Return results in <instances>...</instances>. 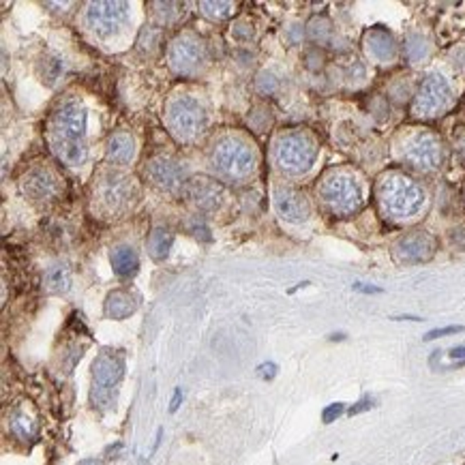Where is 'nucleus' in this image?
Segmentation results:
<instances>
[{"label": "nucleus", "instance_id": "obj_28", "mask_svg": "<svg viewBox=\"0 0 465 465\" xmlns=\"http://www.w3.org/2000/svg\"><path fill=\"white\" fill-rule=\"evenodd\" d=\"M62 73V62L54 56L45 58L43 66H41V76L43 80H48V84H54V80H58V76Z\"/></svg>", "mask_w": 465, "mask_h": 465}, {"label": "nucleus", "instance_id": "obj_36", "mask_svg": "<svg viewBox=\"0 0 465 465\" xmlns=\"http://www.w3.org/2000/svg\"><path fill=\"white\" fill-rule=\"evenodd\" d=\"M448 354H450V358H455V360H463V362H465V345L452 348Z\"/></svg>", "mask_w": 465, "mask_h": 465}, {"label": "nucleus", "instance_id": "obj_6", "mask_svg": "<svg viewBox=\"0 0 465 465\" xmlns=\"http://www.w3.org/2000/svg\"><path fill=\"white\" fill-rule=\"evenodd\" d=\"M168 127L180 142H193L206 129V112L193 96H176L168 106Z\"/></svg>", "mask_w": 465, "mask_h": 465}, {"label": "nucleus", "instance_id": "obj_27", "mask_svg": "<svg viewBox=\"0 0 465 465\" xmlns=\"http://www.w3.org/2000/svg\"><path fill=\"white\" fill-rule=\"evenodd\" d=\"M199 9L210 20H225L229 15L231 3H199Z\"/></svg>", "mask_w": 465, "mask_h": 465}, {"label": "nucleus", "instance_id": "obj_38", "mask_svg": "<svg viewBox=\"0 0 465 465\" xmlns=\"http://www.w3.org/2000/svg\"><path fill=\"white\" fill-rule=\"evenodd\" d=\"M394 320H410V322H420L418 315H396Z\"/></svg>", "mask_w": 465, "mask_h": 465}, {"label": "nucleus", "instance_id": "obj_30", "mask_svg": "<svg viewBox=\"0 0 465 465\" xmlns=\"http://www.w3.org/2000/svg\"><path fill=\"white\" fill-rule=\"evenodd\" d=\"M343 412H345V406H343V403H330V406L324 408V412H322V420H324V424L335 422Z\"/></svg>", "mask_w": 465, "mask_h": 465}, {"label": "nucleus", "instance_id": "obj_35", "mask_svg": "<svg viewBox=\"0 0 465 465\" xmlns=\"http://www.w3.org/2000/svg\"><path fill=\"white\" fill-rule=\"evenodd\" d=\"M183 403V388H176L174 390V396H172V403H170V414H176V410L180 408Z\"/></svg>", "mask_w": 465, "mask_h": 465}, {"label": "nucleus", "instance_id": "obj_34", "mask_svg": "<svg viewBox=\"0 0 465 465\" xmlns=\"http://www.w3.org/2000/svg\"><path fill=\"white\" fill-rule=\"evenodd\" d=\"M354 292H360V294H382L384 289H382V287H375V285H364V283H354Z\"/></svg>", "mask_w": 465, "mask_h": 465}, {"label": "nucleus", "instance_id": "obj_13", "mask_svg": "<svg viewBox=\"0 0 465 465\" xmlns=\"http://www.w3.org/2000/svg\"><path fill=\"white\" fill-rule=\"evenodd\" d=\"M172 69L178 73H191L204 62V45L193 35H180L172 41L168 52Z\"/></svg>", "mask_w": 465, "mask_h": 465}, {"label": "nucleus", "instance_id": "obj_23", "mask_svg": "<svg viewBox=\"0 0 465 465\" xmlns=\"http://www.w3.org/2000/svg\"><path fill=\"white\" fill-rule=\"evenodd\" d=\"M45 287L54 294H62V292H69L71 287V273L66 266L62 264H56L52 269H48L45 273Z\"/></svg>", "mask_w": 465, "mask_h": 465}, {"label": "nucleus", "instance_id": "obj_22", "mask_svg": "<svg viewBox=\"0 0 465 465\" xmlns=\"http://www.w3.org/2000/svg\"><path fill=\"white\" fill-rule=\"evenodd\" d=\"M174 245V236L170 229L165 227H155L148 238V251L155 259H165L170 255V249Z\"/></svg>", "mask_w": 465, "mask_h": 465}, {"label": "nucleus", "instance_id": "obj_37", "mask_svg": "<svg viewBox=\"0 0 465 465\" xmlns=\"http://www.w3.org/2000/svg\"><path fill=\"white\" fill-rule=\"evenodd\" d=\"M78 465H103V463L96 461V459H84V461H80Z\"/></svg>", "mask_w": 465, "mask_h": 465}, {"label": "nucleus", "instance_id": "obj_33", "mask_svg": "<svg viewBox=\"0 0 465 465\" xmlns=\"http://www.w3.org/2000/svg\"><path fill=\"white\" fill-rule=\"evenodd\" d=\"M450 243H452L457 249H465V225L455 227V229L450 231Z\"/></svg>", "mask_w": 465, "mask_h": 465}, {"label": "nucleus", "instance_id": "obj_18", "mask_svg": "<svg viewBox=\"0 0 465 465\" xmlns=\"http://www.w3.org/2000/svg\"><path fill=\"white\" fill-rule=\"evenodd\" d=\"M106 315L112 317V320H124V317H131L138 309V298L133 296L131 292L127 289H114L108 294L106 298Z\"/></svg>", "mask_w": 465, "mask_h": 465}, {"label": "nucleus", "instance_id": "obj_16", "mask_svg": "<svg viewBox=\"0 0 465 465\" xmlns=\"http://www.w3.org/2000/svg\"><path fill=\"white\" fill-rule=\"evenodd\" d=\"M22 191L32 202H52L60 195V180L50 170H32L22 178Z\"/></svg>", "mask_w": 465, "mask_h": 465}, {"label": "nucleus", "instance_id": "obj_17", "mask_svg": "<svg viewBox=\"0 0 465 465\" xmlns=\"http://www.w3.org/2000/svg\"><path fill=\"white\" fill-rule=\"evenodd\" d=\"M394 253L403 262H424L436 253V238L427 231H412L396 241Z\"/></svg>", "mask_w": 465, "mask_h": 465}, {"label": "nucleus", "instance_id": "obj_5", "mask_svg": "<svg viewBox=\"0 0 465 465\" xmlns=\"http://www.w3.org/2000/svg\"><path fill=\"white\" fill-rule=\"evenodd\" d=\"M317 157V144L307 133H285L275 144V159L277 165L285 172L301 174L307 172L315 163Z\"/></svg>", "mask_w": 465, "mask_h": 465}, {"label": "nucleus", "instance_id": "obj_24", "mask_svg": "<svg viewBox=\"0 0 465 465\" xmlns=\"http://www.w3.org/2000/svg\"><path fill=\"white\" fill-rule=\"evenodd\" d=\"M9 427H11V434H13L17 440H22V442H32V440L37 438V427H35V422H32V420H30L26 414H22V412L13 414Z\"/></svg>", "mask_w": 465, "mask_h": 465}, {"label": "nucleus", "instance_id": "obj_8", "mask_svg": "<svg viewBox=\"0 0 465 465\" xmlns=\"http://www.w3.org/2000/svg\"><path fill=\"white\" fill-rule=\"evenodd\" d=\"M448 103H450L448 82L440 73H431L420 82L412 110L420 118H436L448 108Z\"/></svg>", "mask_w": 465, "mask_h": 465}, {"label": "nucleus", "instance_id": "obj_15", "mask_svg": "<svg viewBox=\"0 0 465 465\" xmlns=\"http://www.w3.org/2000/svg\"><path fill=\"white\" fill-rule=\"evenodd\" d=\"M273 199H275L277 213L289 223H303L311 215V206L307 202V197L301 191H296L287 185L277 187L273 193Z\"/></svg>", "mask_w": 465, "mask_h": 465}, {"label": "nucleus", "instance_id": "obj_9", "mask_svg": "<svg viewBox=\"0 0 465 465\" xmlns=\"http://www.w3.org/2000/svg\"><path fill=\"white\" fill-rule=\"evenodd\" d=\"M406 161L416 170L434 172L444 161V148L431 133H418L406 144Z\"/></svg>", "mask_w": 465, "mask_h": 465}, {"label": "nucleus", "instance_id": "obj_32", "mask_svg": "<svg viewBox=\"0 0 465 465\" xmlns=\"http://www.w3.org/2000/svg\"><path fill=\"white\" fill-rule=\"evenodd\" d=\"M371 408H373V399H371V396H362L356 406L350 408L348 414H350V416H354V414H362V412H367V410H371Z\"/></svg>", "mask_w": 465, "mask_h": 465}, {"label": "nucleus", "instance_id": "obj_7", "mask_svg": "<svg viewBox=\"0 0 465 465\" xmlns=\"http://www.w3.org/2000/svg\"><path fill=\"white\" fill-rule=\"evenodd\" d=\"M320 195L335 215H352L362 202L360 185L348 172H330L322 180Z\"/></svg>", "mask_w": 465, "mask_h": 465}, {"label": "nucleus", "instance_id": "obj_20", "mask_svg": "<svg viewBox=\"0 0 465 465\" xmlns=\"http://www.w3.org/2000/svg\"><path fill=\"white\" fill-rule=\"evenodd\" d=\"M112 269L118 277H133L140 271V255L129 245H120L112 249Z\"/></svg>", "mask_w": 465, "mask_h": 465}, {"label": "nucleus", "instance_id": "obj_21", "mask_svg": "<svg viewBox=\"0 0 465 465\" xmlns=\"http://www.w3.org/2000/svg\"><path fill=\"white\" fill-rule=\"evenodd\" d=\"M108 161L116 165H127L131 163L133 155H136V142L129 136V133H114L108 140Z\"/></svg>", "mask_w": 465, "mask_h": 465}, {"label": "nucleus", "instance_id": "obj_3", "mask_svg": "<svg viewBox=\"0 0 465 465\" xmlns=\"http://www.w3.org/2000/svg\"><path fill=\"white\" fill-rule=\"evenodd\" d=\"M380 202L386 215L408 219L424 206V191L406 174H388L380 183Z\"/></svg>", "mask_w": 465, "mask_h": 465}, {"label": "nucleus", "instance_id": "obj_14", "mask_svg": "<svg viewBox=\"0 0 465 465\" xmlns=\"http://www.w3.org/2000/svg\"><path fill=\"white\" fill-rule=\"evenodd\" d=\"M185 193H187L189 202L197 210H204V213L217 210L223 202V195H225L223 187L208 176H199V178L189 180L185 187Z\"/></svg>", "mask_w": 465, "mask_h": 465}, {"label": "nucleus", "instance_id": "obj_1", "mask_svg": "<svg viewBox=\"0 0 465 465\" xmlns=\"http://www.w3.org/2000/svg\"><path fill=\"white\" fill-rule=\"evenodd\" d=\"M50 146L71 168L86 161V110L80 101H66L50 120Z\"/></svg>", "mask_w": 465, "mask_h": 465}, {"label": "nucleus", "instance_id": "obj_29", "mask_svg": "<svg viewBox=\"0 0 465 465\" xmlns=\"http://www.w3.org/2000/svg\"><path fill=\"white\" fill-rule=\"evenodd\" d=\"M463 326H446V328H434L429 330L424 335V341H434V339H440V337H448V335H457V332H461Z\"/></svg>", "mask_w": 465, "mask_h": 465}, {"label": "nucleus", "instance_id": "obj_25", "mask_svg": "<svg viewBox=\"0 0 465 465\" xmlns=\"http://www.w3.org/2000/svg\"><path fill=\"white\" fill-rule=\"evenodd\" d=\"M406 52H408V58L412 62H418L427 56L429 52V45H427V39L422 35H410L408 37V43H406Z\"/></svg>", "mask_w": 465, "mask_h": 465}, {"label": "nucleus", "instance_id": "obj_12", "mask_svg": "<svg viewBox=\"0 0 465 465\" xmlns=\"http://www.w3.org/2000/svg\"><path fill=\"white\" fill-rule=\"evenodd\" d=\"M127 20V3H90L86 22L99 37H110Z\"/></svg>", "mask_w": 465, "mask_h": 465}, {"label": "nucleus", "instance_id": "obj_4", "mask_svg": "<svg viewBox=\"0 0 465 465\" xmlns=\"http://www.w3.org/2000/svg\"><path fill=\"white\" fill-rule=\"evenodd\" d=\"M213 163L223 176H227L231 180H241L253 172L255 155L245 140L234 138V136H225L213 148Z\"/></svg>", "mask_w": 465, "mask_h": 465}, {"label": "nucleus", "instance_id": "obj_26", "mask_svg": "<svg viewBox=\"0 0 465 465\" xmlns=\"http://www.w3.org/2000/svg\"><path fill=\"white\" fill-rule=\"evenodd\" d=\"M330 30H332V26L326 17H313L309 24V35L320 43H324L330 37Z\"/></svg>", "mask_w": 465, "mask_h": 465}, {"label": "nucleus", "instance_id": "obj_2", "mask_svg": "<svg viewBox=\"0 0 465 465\" xmlns=\"http://www.w3.org/2000/svg\"><path fill=\"white\" fill-rule=\"evenodd\" d=\"M124 375V360L112 350L103 348L92 362V390L90 401L96 410L108 412L116 406V386Z\"/></svg>", "mask_w": 465, "mask_h": 465}, {"label": "nucleus", "instance_id": "obj_11", "mask_svg": "<svg viewBox=\"0 0 465 465\" xmlns=\"http://www.w3.org/2000/svg\"><path fill=\"white\" fill-rule=\"evenodd\" d=\"M146 176L157 189H161L165 193H174V191L187 187V183H189L185 165L172 157H155L152 161H148Z\"/></svg>", "mask_w": 465, "mask_h": 465}, {"label": "nucleus", "instance_id": "obj_31", "mask_svg": "<svg viewBox=\"0 0 465 465\" xmlns=\"http://www.w3.org/2000/svg\"><path fill=\"white\" fill-rule=\"evenodd\" d=\"M277 371H279V367H277L275 362H262L255 373H257V378H262V380H275Z\"/></svg>", "mask_w": 465, "mask_h": 465}, {"label": "nucleus", "instance_id": "obj_19", "mask_svg": "<svg viewBox=\"0 0 465 465\" xmlns=\"http://www.w3.org/2000/svg\"><path fill=\"white\" fill-rule=\"evenodd\" d=\"M367 50L373 58L382 60V62H388L394 58L396 54V45H394V39L390 37V32L384 30V28H373L367 32Z\"/></svg>", "mask_w": 465, "mask_h": 465}, {"label": "nucleus", "instance_id": "obj_10", "mask_svg": "<svg viewBox=\"0 0 465 465\" xmlns=\"http://www.w3.org/2000/svg\"><path fill=\"white\" fill-rule=\"evenodd\" d=\"M96 195L101 206H106L112 213L124 210L129 204H133V180L120 172H108L99 178Z\"/></svg>", "mask_w": 465, "mask_h": 465}, {"label": "nucleus", "instance_id": "obj_39", "mask_svg": "<svg viewBox=\"0 0 465 465\" xmlns=\"http://www.w3.org/2000/svg\"><path fill=\"white\" fill-rule=\"evenodd\" d=\"M345 339V335L341 332V335H330V341H343Z\"/></svg>", "mask_w": 465, "mask_h": 465}]
</instances>
